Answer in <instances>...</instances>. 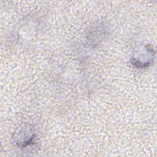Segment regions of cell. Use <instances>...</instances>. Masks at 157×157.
Returning a JSON list of instances; mask_svg holds the SVG:
<instances>
[{
  "label": "cell",
  "instance_id": "6da1fadb",
  "mask_svg": "<svg viewBox=\"0 0 157 157\" xmlns=\"http://www.w3.org/2000/svg\"><path fill=\"white\" fill-rule=\"evenodd\" d=\"M155 51L150 45H140L134 51L131 58V64L137 68H145L153 63Z\"/></svg>",
  "mask_w": 157,
  "mask_h": 157
},
{
  "label": "cell",
  "instance_id": "7a4b0ae2",
  "mask_svg": "<svg viewBox=\"0 0 157 157\" xmlns=\"http://www.w3.org/2000/svg\"><path fill=\"white\" fill-rule=\"evenodd\" d=\"M35 137V129L29 123H23L15 131L13 140L19 147L23 148L30 145Z\"/></svg>",
  "mask_w": 157,
  "mask_h": 157
}]
</instances>
